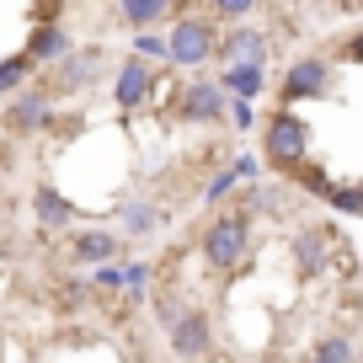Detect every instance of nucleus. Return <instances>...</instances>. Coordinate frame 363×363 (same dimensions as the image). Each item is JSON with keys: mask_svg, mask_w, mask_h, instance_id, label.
Wrapping results in <instances>:
<instances>
[{"mask_svg": "<svg viewBox=\"0 0 363 363\" xmlns=\"http://www.w3.org/2000/svg\"><path fill=\"white\" fill-rule=\"evenodd\" d=\"M91 289H102V294H118V289H123V272H118V262H102V267L91 272Z\"/></svg>", "mask_w": 363, "mask_h": 363, "instance_id": "bb28decb", "label": "nucleus"}, {"mask_svg": "<svg viewBox=\"0 0 363 363\" xmlns=\"http://www.w3.org/2000/svg\"><path fill=\"white\" fill-rule=\"evenodd\" d=\"M337 86V65L326 54H305L284 69V86H278V107H299V102H315Z\"/></svg>", "mask_w": 363, "mask_h": 363, "instance_id": "39448f33", "label": "nucleus"}, {"mask_svg": "<svg viewBox=\"0 0 363 363\" xmlns=\"http://www.w3.org/2000/svg\"><path fill=\"white\" fill-rule=\"evenodd\" d=\"M310 363H358V352H352V337H347V331H331V337H320L315 347H310Z\"/></svg>", "mask_w": 363, "mask_h": 363, "instance_id": "aec40b11", "label": "nucleus"}, {"mask_svg": "<svg viewBox=\"0 0 363 363\" xmlns=\"http://www.w3.org/2000/svg\"><path fill=\"white\" fill-rule=\"evenodd\" d=\"M166 331H171V352H177L182 363H203L208 352H214V320H208L203 310H193V305L182 310Z\"/></svg>", "mask_w": 363, "mask_h": 363, "instance_id": "6e6552de", "label": "nucleus"}, {"mask_svg": "<svg viewBox=\"0 0 363 363\" xmlns=\"http://www.w3.org/2000/svg\"><path fill=\"white\" fill-rule=\"evenodd\" d=\"M262 160L278 171H299L310 160V128L294 107H278V113L262 123Z\"/></svg>", "mask_w": 363, "mask_h": 363, "instance_id": "20e7f679", "label": "nucleus"}, {"mask_svg": "<svg viewBox=\"0 0 363 363\" xmlns=\"http://www.w3.org/2000/svg\"><path fill=\"white\" fill-rule=\"evenodd\" d=\"M134 59H145V65H166V33H155V27H145V33H134Z\"/></svg>", "mask_w": 363, "mask_h": 363, "instance_id": "4be33fe9", "label": "nucleus"}, {"mask_svg": "<svg viewBox=\"0 0 363 363\" xmlns=\"http://www.w3.org/2000/svg\"><path fill=\"white\" fill-rule=\"evenodd\" d=\"M118 272H123V289H128V294H145V284H150V262H123Z\"/></svg>", "mask_w": 363, "mask_h": 363, "instance_id": "cd10ccee", "label": "nucleus"}, {"mask_svg": "<svg viewBox=\"0 0 363 363\" xmlns=\"http://www.w3.org/2000/svg\"><path fill=\"white\" fill-rule=\"evenodd\" d=\"M230 166H235V171H240V182H257V171H262V160H257V155H235V160H230Z\"/></svg>", "mask_w": 363, "mask_h": 363, "instance_id": "c756f323", "label": "nucleus"}, {"mask_svg": "<svg viewBox=\"0 0 363 363\" xmlns=\"http://www.w3.org/2000/svg\"><path fill=\"white\" fill-rule=\"evenodd\" d=\"M48 118H54V96L43 86L27 80L22 91H11V102H6V134H43Z\"/></svg>", "mask_w": 363, "mask_h": 363, "instance_id": "0eeeda50", "label": "nucleus"}, {"mask_svg": "<svg viewBox=\"0 0 363 363\" xmlns=\"http://www.w3.org/2000/svg\"><path fill=\"white\" fill-rule=\"evenodd\" d=\"M38 69L27 65V54H11V59H0V96H11V91H22L27 80H33Z\"/></svg>", "mask_w": 363, "mask_h": 363, "instance_id": "412c9836", "label": "nucleus"}, {"mask_svg": "<svg viewBox=\"0 0 363 363\" xmlns=\"http://www.w3.org/2000/svg\"><path fill=\"white\" fill-rule=\"evenodd\" d=\"M320 203H331V208H337L342 219H352V214H358V208H363V187H358V182H342V187H337V182H331V193L320 198Z\"/></svg>", "mask_w": 363, "mask_h": 363, "instance_id": "5701e85b", "label": "nucleus"}, {"mask_svg": "<svg viewBox=\"0 0 363 363\" xmlns=\"http://www.w3.org/2000/svg\"><path fill=\"white\" fill-rule=\"evenodd\" d=\"M113 11H118L123 27L145 33V27H160V22H171V16H182V0H113Z\"/></svg>", "mask_w": 363, "mask_h": 363, "instance_id": "dca6fc26", "label": "nucleus"}, {"mask_svg": "<svg viewBox=\"0 0 363 363\" xmlns=\"http://www.w3.org/2000/svg\"><path fill=\"white\" fill-rule=\"evenodd\" d=\"M102 75H107V48L102 43H75L65 59L48 65L43 91L48 96H86V91L102 86Z\"/></svg>", "mask_w": 363, "mask_h": 363, "instance_id": "f03ea898", "label": "nucleus"}, {"mask_svg": "<svg viewBox=\"0 0 363 363\" xmlns=\"http://www.w3.org/2000/svg\"><path fill=\"white\" fill-rule=\"evenodd\" d=\"M299 187H305L310 198H326V193H331V177H326L320 166H310V160H305V166H299Z\"/></svg>", "mask_w": 363, "mask_h": 363, "instance_id": "a878e982", "label": "nucleus"}, {"mask_svg": "<svg viewBox=\"0 0 363 363\" xmlns=\"http://www.w3.org/2000/svg\"><path fill=\"white\" fill-rule=\"evenodd\" d=\"M267 48H272V38L262 33V27H251V22H230V33H219V43H214V59L219 65H267Z\"/></svg>", "mask_w": 363, "mask_h": 363, "instance_id": "1a4fd4ad", "label": "nucleus"}, {"mask_svg": "<svg viewBox=\"0 0 363 363\" xmlns=\"http://www.w3.org/2000/svg\"><path fill=\"white\" fill-rule=\"evenodd\" d=\"M214 43H219V22L214 16L182 11V16H171V33H166V65L203 69V65H214Z\"/></svg>", "mask_w": 363, "mask_h": 363, "instance_id": "7ed1b4c3", "label": "nucleus"}, {"mask_svg": "<svg viewBox=\"0 0 363 363\" xmlns=\"http://www.w3.org/2000/svg\"><path fill=\"white\" fill-rule=\"evenodd\" d=\"M251 225H257V219L240 214L235 203L219 208V214L203 225V240H198L208 267H214V272H240V267H246V257H251Z\"/></svg>", "mask_w": 363, "mask_h": 363, "instance_id": "f257e3e1", "label": "nucleus"}, {"mask_svg": "<svg viewBox=\"0 0 363 363\" xmlns=\"http://www.w3.org/2000/svg\"><path fill=\"white\" fill-rule=\"evenodd\" d=\"M262 0H208V16H225V22H246Z\"/></svg>", "mask_w": 363, "mask_h": 363, "instance_id": "393cba45", "label": "nucleus"}, {"mask_svg": "<svg viewBox=\"0 0 363 363\" xmlns=\"http://www.w3.org/2000/svg\"><path fill=\"white\" fill-rule=\"evenodd\" d=\"M33 219L48 230V235H65V230L80 219V208L69 203L65 193H59L54 182H38V187H33Z\"/></svg>", "mask_w": 363, "mask_h": 363, "instance_id": "f8f14e48", "label": "nucleus"}, {"mask_svg": "<svg viewBox=\"0 0 363 363\" xmlns=\"http://www.w3.org/2000/svg\"><path fill=\"white\" fill-rule=\"evenodd\" d=\"M289 257H294L299 278H326V267H331V235L320 225H305L294 235V246H289Z\"/></svg>", "mask_w": 363, "mask_h": 363, "instance_id": "9b49d317", "label": "nucleus"}, {"mask_svg": "<svg viewBox=\"0 0 363 363\" xmlns=\"http://www.w3.org/2000/svg\"><path fill=\"white\" fill-rule=\"evenodd\" d=\"M240 187H246V182H240V171L225 160V166H214V171H208V182H203V203H208V208H219L230 193H240Z\"/></svg>", "mask_w": 363, "mask_h": 363, "instance_id": "6ab92c4d", "label": "nucleus"}, {"mask_svg": "<svg viewBox=\"0 0 363 363\" xmlns=\"http://www.w3.org/2000/svg\"><path fill=\"white\" fill-rule=\"evenodd\" d=\"M225 123L235 128V134H251V128L262 123V118H257V102H240V96H225Z\"/></svg>", "mask_w": 363, "mask_h": 363, "instance_id": "b1692460", "label": "nucleus"}, {"mask_svg": "<svg viewBox=\"0 0 363 363\" xmlns=\"http://www.w3.org/2000/svg\"><path fill=\"white\" fill-rule=\"evenodd\" d=\"M155 96H160V69L128 54L123 65L113 69V102H118V113H145Z\"/></svg>", "mask_w": 363, "mask_h": 363, "instance_id": "423d86ee", "label": "nucleus"}, {"mask_svg": "<svg viewBox=\"0 0 363 363\" xmlns=\"http://www.w3.org/2000/svg\"><path fill=\"white\" fill-rule=\"evenodd\" d=\"M240 214H251V219H262V214H284V187H278V182H246V187H240Z\"/></svg>", "mask_w": 363, "mask_h": 363, "instance_id": "a211bd4d", "label": "nucleus"}, {"mask_svg": "<svg viewBox=\"0 0 363 363\" xmlns=\"http://www.w3.org/2000/svg\"><path fill=\"white\" fill-rule=\"evenodd\" d=\"M166 230V208L155 203V198H128L123 208H118V240H150Z\"/></svg>", "mask_w": 363, "mask_h": 363, "instance_id": "ddd939ff", "label": "nucleus"}, {"mask_svg": "<svg viewBox=\"0 0 363 363\" xmlns=\"http://www.w3.org/2000/svg\"><path fill=\"white\" fill-rule=\"evenodd\" d=\"M177 113L187 118V123H225V91H219V80L193 75L177 96Z\"/></svg>", "mask_w": 363, "mask_h": 363, "instance_id": "9d476101", "label": "nucleus"}, {"mask_svg": "<svg viewBox=\"0 0 363 363\" xmlns=\"http://www.w3.org/2000/svg\"><path fill=\"white\" fill-rule=\"evenodd\" d=\"M118 251H123L118 230H75V235H69V262H80V267L118 262Z\"/></svg>", "mask_w": 363, "mask_h": 363, "instance_id": "2eb2a0df", "label": "nucleus"}, {"mask_svg": "<svg viewBox=\"0 0 363 363\" xmlns=\"http://www.w3.org/2000/svg\"><path fill=\"white\" fill-rule=\"evenodd\" d=\"M69 48H75V38H69V27H65V22H38L22 54H27V65H33V69H48L54 59H65Z\"/></svg>", "mask_w": 363, "mask_h": 363, "instance_id": "4468645a", "label": "nucleus"}, {"mask_svg": "<svg viewBox=\"0 0 363 363\" xmlns=\"http://www.w3.org/2000/svg\"><path fill=\"white\" fill-rule=\"evenodd\" d=\"M219 91L225 96H240V102H257L262 91H267V65H225L219 69Z\"/></svg>", "mask_w": 363, "mask_h": 363, "instance_id": "f3484780", "label": "nucleus"}, {"mask_svg": "<svg viewBox=\"0 0 363 363\" xmlns=\"http://www.w3.org/2000/svg\"><path fill=\"white\" fill-rule=\"evenodd\" d=\"M182 310H187V305H182V299H171V294H166V299H155V315H160V326H171V320H177Z\"/></svg>", "mask_w": 363, "mask_h": 363, "instance_id": "c85d7f7f", "label": "nucleus"}]
</instances>
